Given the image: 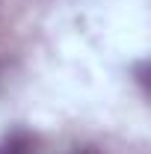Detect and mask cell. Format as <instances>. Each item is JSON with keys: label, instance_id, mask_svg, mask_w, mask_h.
<instances>
[{"label": "cell", "instance_id": "cell-1", "mask_svg": "<svg viewBox=\"0 0 151 154\" xmlns=\"http://www.w3.org/2000/svg\"><path fill=\"white\" fill-rule=\"evenodd\" d=\"M0 154H36V139L27 131H12L0 139Z\"/></svg>", "mask_w": 151, "mask_h": 154}, {"label": "cell", "instance_id": "cell-2", "mask_svg": "<svg viewBox=\"0 0 151 154\" xmlns=\"http://www.w3.org/2000/svg\"><path fill=\"white\" fill-rule=\"evenodd\" d=\"M68 154H98L95 148H74V151H68Z\"/></svg>", "mask_w": 151, "mask_h": 154}]
</instances>
